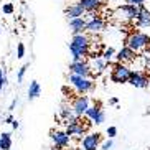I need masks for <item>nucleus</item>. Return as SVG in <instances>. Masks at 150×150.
Returning a JSON list of instances; mask_svg holds the SVG:
<instances>
[{
	"label": "nucleus",
	"instance_id": "f257e3e1",
	"mask_svg": "<svg viewBox=\"0 0 150 150\" xmlns=\"http://www.w3.org/2000/svg\"><path fill=\"white\" fill-rule=\"evenodd\" d=\"M68 46H69V51L73 54V59H84V56H88L89 50H91V40L88 35H84V31L74 33Z\"/></svg>",
	"mask_w": 150,
	"mask_h": 150
},
{
	"label": "nucleus",
	"instance_id": "f03ea898",
	"mask_svg": "<svg viewBox=\"0 0 150 150\" xmlns=\"http://www.w3.org/2000/svg\"><path fill=\"white\" fill-rule=\"evenodd\" d=\"M68 83L76 89L78 94H88L96 88V83L93 81V78H84V76L73 74V73L68 76Z\"/></svg>",
	"mask_w": 150,
	"mask_h": 150
},
{
	"label": "nucleus",
	"instance_id": "7ed1b4c3",
	"mask_svg": "<svg viewBox=\"0 0 150 150\" xmlns=\"http://www.w3.org/2000/svg\"><path fill=\"white\" fill-rule=\"evenodd\" d=\"M125 43L134 53H140V51L147 50V46H150V36L147 33H142V31H135L129 36Z\"/></svg>",
	"mask_w": 150,
	"mask_h": 150
},
{
	"label": "nucleus",
	"instance_id": "20e7f679",
	"mask_svg": "<svg viewBox=\"0 0 150 150\" xmlns=\"http://www.w3.org/2000/svg\"><path fill=\"white\" fill-rule=\"evenodd\" d=\"M130 68L125 64V63H117L114 68H112V73H110V81L117 84H124L129 81V76H130Z\"/></svg>",
	"mask_w": 150,
	"mask_h": 150
},
{
	"label": "nucleus",
	"instance_id": "39448f33",
	"mask_svg": "<svg viewBox=\"0 0 150 150\" xmlns=\"http://www.w3.org/2000/svg\"><path fill=\"white\" fill-rule=\"evenodd\" d=\"M69 73L78 76H84V78H94L96 74H93V71L89 68V63L84 59H73L69 63Z\"/></svg>",
	"mask_w": 150,
	"mask_h": 150
},
{
	"label": "nucleus",
	"instance_id": "423d86ee",
	"mask_svg": "<svg viewBox=\"0 0 150 150\" xmlns=\"http://www.w3.org/2000/svg\"><path fill=\"white\" fill-rule=\"evenodd\" d=\"M50 137H51V140H53V150H63L66 149V147H69L71 144V137L68 135L64 130H51L50 132Z\"/></svg>",
	"mask_w": 150,
	"mask_h": 150
},
{
	"label": "nucleus",
	"instance_id": "0eeeda50",
	"mask_svg": "<svg viewBox=\"0 0 150 150\" xmlns=\"http://www.w3.org/2000/svg\"><path fill=\"white\" fill-rule=\"evenodd\" d=\"M130 86L134 88H139V89H145L149 88L150 84V78L144 73V71H130V76H129V81H127Z\"/></svg>",
	"mask_w": 150,
	"mask_h": 150
},
{
	"label": "nucleus",
	"instance_id": "6e6552de",
	"mask_svg": "<svg viewBox=\"0 0 150 150\" xmlns=\"http://www.w3.org/2000/svg\"><path fill=\"white\" fill-rule=\"evenodd\" d=\"M104 28H106V20H104V18H101V17H97V15L91 17L88 22H86V25H84V31L93 33V35L101 33Z\"/></svg>",
	"mask_w": 150,
	"mask_h": 150
},
{
	"label": "nucleus",
	"instance_id": "1a4fd4ad",
	"mask_svg": "<svg viewBox=\"0 0 150 150\" xmlns=\"http://www.w3.org/2000/svg\"><path fill=\"white\" fill-rule=\"evenodd\" d=\"M88 107H89V96H86V94H79L71 104V109L78 117H83Z\"/></svg>",
	"mask_w": 150,
	"mask_h": 150
},
{
	"label": "nucleus",
	"instance_id": "9d476101",
	"mask_svg": "<svg viewBox=\"0 0 150 150\" xmlns=\"http://www.w3.org/2000/svg\"><path fill=\"white\" fill-rule=\"evenodd\" d=\"M84 115H86L91 122L97 124V125H101V124L106 122V114H104V110L99 106H93V107L89 106L88 109H86V112H84Z\"/></svg>",
	"mask_w": 150,
	"mask_h": 150
},
{
	"label": "nucleus",
	"instance_id": "9b49d317",
	"mask_svg": "<svg viewBox=\"0 0 150 150\" xmlns=\"http://www.w3.org/2000/svg\"><path fill=\"white\" fill-rule=\"evenodd\" d=\"M102 142V135L99 132L96 134H89V135H84L83 139V150H97L99 145H101Z\"/></svg>",
	"mask_w": 150,
	"mask_h": 150
},
{
	"label": "nucleus",
	"instance_id": "f8f14e48",
	"mask_svg": "<svg viewBox=\"0 0 150 150\" xmlns=\"http://www.w3.org/2000/svg\"><path fill=\"white\" fill-rule=\"evenodd\" d=\"M86 129H88V125H83V124L78 120V122L68 124V127H66L64 132H66L69 137H78V139H81V137L86 134Z\"/></svg>",
	"mask_w": 150,
	"mask_h": 150
},
{
	"label": "nucleus",
	"instance_id": "ddd939ff",
	"mask_svg": "<svg viewBox=\"0 0 150 150\" xmlns=\"http://www.w3.org/2000/svg\"><path fill=\"white\" fill-rule=\"evenodd\" d=\"M109 66V63L106 61V59H102L101 54H96V56H91V63H89V68H91V71H94L96 74H101V73H104V69Z\"/></svg>",
	"mask_w": 150,
	"mask_h": 150
},
{
	"label": "nucleus",
	"instance_id": "4468645a",
	"mask_svg": "<svg viewBox=\"0 0 150 150\" xmlns=\"http://www.w3.org/2000/svg\"><path fill=\"white\" fill-rule=\"evenodd\" d=\"M134 58H135V53H134L132 50L129 48L127 45L122 46V48L114 54V59L117 63H129V61H134Z\"/></svg>",
	"mask_w": 150,
	"mask_h": 150
},
{
	"label": "nucleus",
	"instance_id": "2eb2a0df",
	"mask_svg": "<svg viewBox=\"0 0 150 150\" xmlns=\"http://www.w3.org/2000/svg\"><path fill=\"white\" fill-rule=\"evenodd\" d=\"M137 25L140 28H149L150 27V10L147 8L145 5H140L139 8V15H137Z\"/></svg>",
	"mask_w": 150,
	"mask_h": 150
},
{
	"label": "nucleus",
	"instance_id": "dca6fc26",
	"mask_svg": "<svg viewBox=\"0 0 150 150\" xmlns=\"http://www.w3.org/2000/svg\"><path fill=\"white\" fill-rule=\"evenodd\" d=\"M59 117H61L63 120L66 124H71V122H78L79 120V117L73 112V109H71V106H68V104H63L61 106V110H59Z\"/></svg>",
	"mask_w": 150,
	"mask_h": 150
},
{
	"label": "nucleus",
	"instance_id": "f3484780",
	"mask_svg": "<svg viewBox=\"0 0 150 150\" xmlns=\"http://www.w3.org/2000/svg\"><path fill=\"white\" fill-rule=\"evenodd\" d=\"M84 8L81 7L78 2H74V4H71L69 7H66V10H64V15L68 17V20L69 18H76V17H84Z\"/></svg>",
	"mask_w": 150,
	"mask_h": 150
},
{
	"label": "nucleus",
	"instance_id": "a211bd4d",
	"mask_svg": "<svg viewBox=\"0 0 150 150\" xmlns=\"http://www.w3.org/2000/svg\"><path fill=\"white\" fill-rule=\"evenodd\" d=\"M68 23H69V28H71V31H73V35H74V33H83V31H84V25H86V18H84V17L69 18Z\"/></svg>",
	"mask_w": 150,
	"mask_h": 150
},
{
	"label": "nucleus",
	"instance_id": "6ab92c4d",
	"mask_svg": "<svg viewBox=\"0 0 150 150\" xmlns=\"http://www.w3.org/2000/svg\"><path fill=\"white\" fill-rule=\"evenodd\" d=\"M78 4L84 8V12H96L101 8L104 0H78Z\"/></svg>",
	"mask_w": 150,
	"mask_h": 150
},
{
	"label": "nucleus",
	"instance_id": "aec40b11",
	"mask_svg": "<svg viewBox=\"0 0 150 150\" xmlns=\"http://www.w3.org/2000/svg\"><path fill=\"white\" fill-rule=\"evenodd\" d=\"M139 8L140 7H137V5H132V4H125L120 7V10L122 12H125V15H127V18H130V20H135L137 15H139Z\"/></svg>",
	"mask_w": 150,
	"mask_h": 150
},
{
	"label": "nucleus",
	"instance_id": "412c9836",
	"mask_svg": "<svg viewBox=\"0 0 150 150\" xmlns=\"http://www.w3.org/2000/svg\"><path fill=\"white\" fill-rule=\"evenodd\" d=\"M41 94V88H40V83L38 81H31L30 83V88H28V101H33Z\"/></svg>",
	"mask_w": 150,
	"mask_h": 150
},
{
	"label": "nucleus",
	"instance_id": "4be33fe9",
	"mask_svg": "<svg viewBox=\"0 0 150 150\" xmlns=\"http://www.w3.org/2000/svg\"><path fill=\"white\" fill-rule=\"evenodd\" d=\"M12 149V134L2 132L0 134V150H10Z\"/></svg>",
	"mask_w": 150,
	"mask_h": 150
},
{
	"label": "nucleus",
	"instance_id": "5701e85b",
	"mask_svg": "<svg viewBox=\"0 0 150 150\" xmlns=\"http://www.w3.org/2000/svg\"><path fill=\"white\" fill-rule=\"evenodd\" d=\"M114 54H115V50H114V48H110V46H109V48L104 50V53H102L101 56H102V59H106L107 63H110L112 59H114Z\"/></svg>",
	"mask_w": 150,
	"mask_h": 150
},
{
	"label": "nucleus",
	"instance_id": "b1692460",
	"mask_svg": "<svg viewBox=\"0 0 150 150\" xmlns=\"http://www.w3.org/2000/svg\"><path fill=\"white\" fill-rule=\"evenodd\" d=\"M28 68H30V63L23 64V66L18 69V74H17V81H18V83H22V81H23V78H25V73H27Z\"/></svg>",
	"mask_w": 150,
	"mask_h": 150
},
{
	"label": "nucleus",
	"instance_id": "393cba45",
	"mask_svg": "<svg viewBox=\"0 0 150 150\" xmlns=\"http://www.w3.org/2000/svg\"><path fill=\"white\" fill-rule=\"evenodd\" d=\"M2 10H4V13H7V15H12L15 12V7H13V4H4V7H2Z\"/></svg>",
	"mask_w": 150,
	"mask_h": 150
},
{
	"label": "nucleus",
	"instance_id": "a878e982",
	"mask_svg": "<svg viewBox=\"0 0 150 150\" xmlns=\"http://www.w3.org/2000/svg\"><path fill=\"white\" fill-rule=\"evenodd\" d=\"M23 56H25V45L18 43L17 45V58H18V59H22Z\"/></svg>",
	"mask_w": 150,
	"mask_h": 150
},
{
	"label": "nucleus",
	"instance_id": "bb28decb",
	"mask_svg": "<svg viewBox=\"0 0 150 150\" xmlns=\"http://www.w3.org/2000/svg\"><path fill=\"white\" fill-rule=\"evenodd\" d=\"M112 147H114V142H112V139H109V140H106V142L101 145V149H102V150H110Z\"/></svg>",
	"mask_w": 150,
	"mask_h": 150
},
{
	"label": "nucleus",
	"instance_id": "cd10ccee",
	"mask_svg": "<svg viewBox=\"0 0 150 150\" xmlns=\"http://www.w3.org/2000/svg\"><path fill=\"white\" fill-rule=\"evenodd\" d=\"M107 135H109V139H114L115 135H117V129L115 127H107Z\"/></svg>",
	"mask_w": 150,
	"mask_h": 150
},
{
	"label": "nucleus",
	"instance_id": "c85d7f7f",
	"mask_svg": "<svg viewBox=\"0 0 150 150\" xmlns=\"http://www.w3.org/2000/svg\"><path fill=\"white\" fill-rule=\"evenodd\" d=\"M127 4H132V5L140 7V5H145V0H127Z\"/></svg>",
	"mask_w": 150,
	"mask_h": 150
},
{
	"label": "nucleus",
	"instance_id": "c756f323",
	"mask_svg": "<svg viewBox=\"0 0 150 150\" xmlns=\"http://www.w3.org/2000/svg\"><path fill=\"white\" fill-rule=\"evenodd\" d=\"M109 104H112V106H117V104H119V99H117V97H110V99H109Z\"/></svg>",
	"mask_w": 150,
	"mask_h": 150
},
{
	"label": "nucleus",
	"instance_id": "7c9ffc66",
	"mask_svg": "<svg viewBox=\"0 0 150 150\" xmlns=\"http://www.w3.org/2000/svg\"><path fill=\"white\" fill-rule=\"evenodd\" d=\"M12 120H13V115L10 114V115H7V117H5L4 124H12Z\"/></svg>",
	"mask_w": 150,
	"mask_h": 150
},
{
	"label": "nucleus",
	"instance_id": "2f4dec72",
	"mask_svg": "<svg viewBox=\"0 0 150 150\" xmlns=\"http://www.w3.org/2000/svg\"><path fill=\"white\" fill-rule=\"evenodd\" d=\"M15 106H17V99H13V101L10 102V107H8V110H10V112H12V110L15 109Z\"/></svg>",
	"mask_w": 150,
	"mask_h": 150
},
{
	"label": "nucleus",
	"instance_id": "473e14b6",
	"mask_svg": "<svg viewBox=\"0 0 150 150\" xmlns=\"http://www.w3.org/2000/svg\"><path fill=\"white\" fill-rule=\"evenodd\" d=\"M12 127H13V130H17V129L20 127V124H18V120H15V119L12 120Z\"/></svg>",
	"mask_w": 150,
	"mask_h": 150
},
{
	"label": "nucleus",
	"instance_id": "72a5a7b5",
	"mask_svg": "<svg viewBox=\"0 0 150 150\" xmlns=\"http://www.w3.org/2000/svg\"><path fill=\"white\" fill-rule=\"evenodd\" d=\"M5 76V73H4V69H0V81H2V78Z\"/></svg>",
	"mask_w": 150,
	"mask_h": 150
},
{
	"label": "nucleus",
	"instance_id": "f704fd0d",
	"mask_svg": "<svg viewBox=\"0 0 150 150\" xmlns=\"http://www.w3.org/2000/svg\"><path fill=\"white\" fill-rule=\"evenodd\" d=\"M0 33H2V27H0Z\"/></svg>",
	"mask_w": 150,
	"mask_h": 150
}]
</instances>
